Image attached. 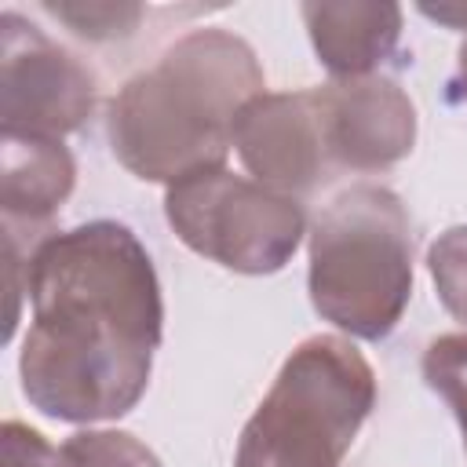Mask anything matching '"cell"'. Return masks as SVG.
<instances>
[{"instance_id": "obj_1", "label": "cell", "mask_w": 467, "mask_h": 467, "mask_svg": "<svg viewBox=\"0 0 467 467\" xmlns=\"http://www.w3.org/2000/svg\"><path fill=\"white\" fill-rule=\"evenodd\" d=\"M15 255V252H7ZM26 263L33 325L18 376L33 409L62 423L120 420L150 387L164 299L150 252L113 219L51 230Z\"/></svg>"}, {"instance_id": "obj_2", "label": "cell", "mask_w": 467, "mask_h": 467, "mask_svg": "<svg viewBox=\"0 0 467 467\" xmlns=\"http://www.w3.org/2000/svg\"><path fill=\"white\" fill-rule=\"evenodd\" d=\"M263 88V66L248 40L226 29H193L109 99L113 157L135 179L164 186L215 171L234 146L237 113Z\"/></svg>"}, {"instance_id": "obj_3", "label": "cell", "mask_w": 467, "mask_h": 467, "mask_svg": "<svg viewBox=\"0 0 467 467\" xmlns=\"http://www.w3.org/2000/svg\"><path fill=\"white\" fill-rule=\"evenodd\" d=\"M306 288L339 332L372 343L394 332L412 299V223L394 190L354 182L317 212Z\"/></svg>"}, {"instance_id": "obj_4", "label": "cell", "mask_w": 467, "mask_h": 467, "mask_svg": "<svg viewBox=\"0 0 467 467\" xmlns=\"http://www.w3.org/2000/svg\"><path fill=\"white\" fill-rule=\"evenodd\" d=\"M376 405V372L343 336H310L241 431L234 467H339Z\"/></svg>"}, {"instance_id": "obj_5", "label": "cell", "mask_w": 467, "mask_h": 467, "mask_svg": "<svg viewBox=\"0 0 467 467\" xmlns=\"http://www.w3.org/2000/svg\"><path fill=\"white\" fill-rule=\"evenodd\" d=\"M164 215L186 248L234 274H277L306 234L296 197L226 168L168 186Z\"/></svg>"}, {"instance_id": "obj_6", "label": "cell", "mask_w": 467, "mask_h": 467, "mask_svg": "<svg viewBox=\"0 0 467 467\" xmlns=\"http://www.w3.org/2000/svg\"><path fill=\"white\" fill-rule=\"evenodd\" d=\"M0 117L7 135L62 139L95 109V73L15 11L0 18Z\"/></svg>"}, {"instance_id": "obj_7", "label": "cell", "mask_w": 467, "mask_h": 467, "mask_svg": "<svg viewBox=\"0 0 467 467\" xmlns=\"http://www.w3.org/2000/svg\"><path fill=\"white\" fill-rule=\"evenodd\" d=\"M234 150L255 182L296 201L336 175L325 146L317 88L255 95L234 120Z\"/></svg>"}, {"instance_id": "obj_8", "label": "cell", "mask_w": 467, "mask_h": 467, "mask_svg": "<svg viewBox=\"0 0 467 467\" xmlns=\"http://www.w3.org/2000/svg\"><path fill=\"white\" fill-rule=\"evenodd\" d=\"M317 102L336 171H383L412 153L416 106L390 77L332 80L317 88Z\"/></svg>"}, {"instance_id": "obj_9", "label": "cell", "mask_w": 467, "mask_h": 467, "mask_svg": "<svg viewBox=\"0 0 467 467\" xmlns=\"http://www.w3.org/2000/svg\"><path fill=\"white\" fill-rule=\"evenodd\" d=\"M299 15L317 62L336 80L372 77L401 40V7L387 0H306Z\"/></svg>"}, {"instance_id": "obj_10", "label": "cell", "mask_w": 467, "mask_h": 467, "mask_svg": "<svg viewBox=\"0 0 467 467\" xmlns=\"http://www.w3.org/2000/svg\"><path fill=\"white\" fill-rule=\"evenodd\" d=\"M73 182H77V164L73 153L62 146V139L4 131L0 139L4 230H18V226H29V234L44 230L73 193Z\"/></svg>"}, {"instance_id": "obj_11", "label": "cell", "mask_w": 467, "mask_h": 467, "mask_svg": "<svg viewBox=\"0 0 467 467\" xmlns=\"http://www.w3.org/2000/svg\"><path fill=\"white\" fill-rule=\"evenodd\" d=\"M423 379L452 409L467 449V332H445L423 350Z\"/></svg>"}, {"instance_id": "obj_12", "label": "cell", "mask_w": 467, "mask_h": 467, "mask_svg": "<svg viewBox=\"0 0 467 467\" xmlns=\"http://www.w3.org/2000/svg\"><path fill=\"white\" fill-rule=\"evenodd\" d=\"M69 467H161L157 452L128 431H77L62 441Z\"/></svg>"}, {"instance_id": "obj_13", "label": "cell", "mask_w": 467, "mask_h": 467, "mask_svg": "<svg viewBox=\"0 0 467 467\" xmlns=\"http://www.w3.org/2000/svg\"><path fill=\"white\" fill-rule=\"evenodd\" d=\"M58 22H66L77 36H88V40H117V36H128L139 18H142V7L139 4H124V0H58V4H44Z\"/></svg>"}, {"instance_id": "obj_14", "label": "cell", "mask_w": 467, "mask_h": 467, "mask_svg": "<svg viewBox=\"0 0 467 467\" xmlns=\"http://www.w3.org/2000/svg\"><path fill=\"white\" fill-rule=\"evenodd\" d=\"M427 270L434 277L441 306L467 325V226H449L427 252Z\"/></svg>"}, {"instance_id": "obj_15", "label": "cell", "mask_w": 467, "mask_h": 467, "mask_svg": "<svg viewBox=\"0 0 467 467\" xmlns=\"http://www.w3.org/2000/svg\"><path fill=\"white\" fill-rule=\"evenodd\" d=\"M0 438H4V467H69L62 449H55L40 431L18 420H7Z\"/></svg>"}, {"instance_id": "obj_16", "label": "cell", "mask_w": 467, "mask_h": 467, "mask_svg": "<svg viewBox=\"0 0 467 467\" xmlns=\"http://www.w3.org/2000/svg\"><path fill=\"white\" fill-rule=\"evenodd\" d=\"M420 11H423L427 18L449 26V29H467V4H438V7L420 4Z\"/></svg>"}, {"instance_id": "obj_17", "label": "cell", "mask_w": 467, "mask_h": 467, "mask_svg": "<svg viewBox=\"0 0 467 467\" xmlns=\"http://www.w3.org/2000/svg\"><path fill=\"white\" fill-rule=\"evenodd\" d=\"M456 73H460V91H463V99H467V36H463L460 55H456Z\"/></svg>"}]
</instances>
